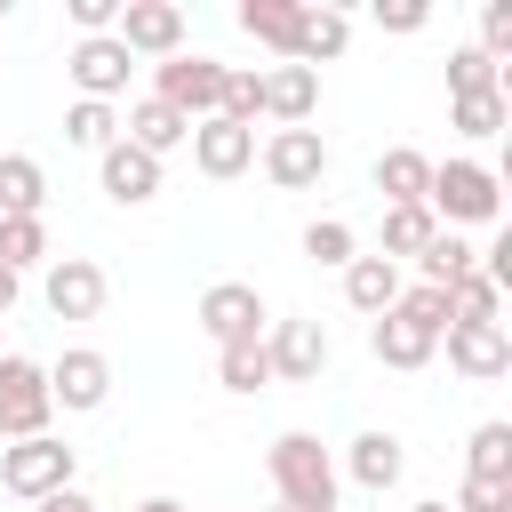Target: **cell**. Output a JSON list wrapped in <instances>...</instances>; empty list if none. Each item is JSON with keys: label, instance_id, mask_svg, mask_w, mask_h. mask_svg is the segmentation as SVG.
<instances>
[{"label": "cell", "instance_id": "6da1fadb", "mask_svg": "<svg viewBox=\"0 0 512 512\" xmlns=\"http://www.w3.org/2000/svg\"><path fill=\"white\" fill-rule=\"evenodd\" d=\"M264 472H272V488H280L288 512H336L344 472H336V456L320 448V432H280V440L264 448Z\"/></svg>", "mask_w": 512, "mask_h": 512}, {"label": "cell", "instance_id": "7a4b0ae2", "mask_svg": "<svg viewBox=\"0 0 512 512\" xmlns=\"http://www.w3.org/2000/svg\"><path fill=\"white\" fill-rule=\"evenodd\" d=\"M424 208H432L440 232H456V224H496V216H504V176H496L488 160H432Z\"/></svg>", "mask_w": 512, "mask_h": 512}, {"label": "cell", "instance_id": "3957f363", "mask_svg": "<svg viewBox=\"0 0 512 512\" xmlns=\"http://www.w3.org/2000/svg\"><path fill=\"white\" fill-rule=\"evenodd\" d=\"M72 472H80V448H64L56 432H40V440H8V448H0V488L24 496V504L72 488Z\"/></svg>", "mask_w": 512, "mask_h": 512}, {"label": "cell", "instance_id": "277c9868", "mask_svg": "<svg viewBox=\"0 0 512 512\" xmlns=\"http://www.w3.org/2000/svg\"><path fill=\"white\" fill-rule=\"evenodd\" d=\"M224 72H232V64H216V56H192V48H176V56H160V64H152V96H160L168 112H184V120H216Z\"/></svg>", "mask_w": 512, "mask_h": 512}, {"label": "cell", "instance_id": "5b68a950", "mask_svg": "<svg viewBox=\"0 0 512 512\" xmlns=\"http://www.w3.org/2000/svg\"><path fill=\"white\" fill-rule=\"evenodd\" d=\"M56 416L48 400V368L24 360V352H0V440H40Z\"/></svg>", "mask_w": 512, "mask_h": 512}, {"label": "cell", "instance_id": "8992f818", "mask_svg": "<svg viewBox=\"0 0 512 512\" xmlns=\"http://www.w3.org/2000/svg\"><path fill=\"white\" fill-rule=\"evenodd\" d=\"M192 320H200V328H208V344L224 352V344H256L272 312H264V296H256L248 280H216V288H200Z\"/></svg>", "mask_w": 512, "mask_h": 512}, {"label": "cell", "instance_id": "52a82bcc", "mask_svg": "<svg viewBox=\"0 0 512 512\" xmlns=\"http://www.w3.org/2000/svg\"><path fill=\"white\" fill-rule=\"evenodd\" d=\"M104 296H112V280H104V264H96V256H48L40 304H48L56 320H96V312H104Z\"/></svg>", "mask_w": 512, "mask_h": 512}, {"label": "cell", "instance_id": "ba28073f", "mask_svg": "<svg viewBox=\"0 0 512 512\" xmlns=\"http://www.w3.org/2000/svg\"><path fill=\"white\" fill-rule=\"evenodd\" d=\"M256 160H264V176H272L280 192H312V184L328 176V144H320V128H272V136L256 144Z\"/></svg>", "mask_w": 512, "mask_h": 512}, {"label": "cell", "instance_id": "9c48e42d", "mask_svg": "<svg viewBox=\"0 0 512 512\" xmlns=\"http://www.w3.org/2000/svg\"><path fill=\"white\" fill-rule=\"evenodd\" d=\"M48 400H56V408H72V416H96V408L112 400V360H104L96 344L56 352V368H48Z\"/></svg>", "mask_w": 512, "mask_h": 512}, {"label": "cell", "instance_id": "30bf717a", "mask_svg": "<svg viewBox=\"0 0 512 512\" xmlns=\"http://www.w3.org/2000/svg\"><path fill=\"white\" fill-rule=\"evenodd\" d=\"M112 40L128 48V56H176L184 48V8L176 0H120V24H112Z\"/></svg>", "mask_w": 512, "mask_h": 512}, {"label": "cell", "instance_id": "8fae6325", "mask_svg": "<svg viewBox=\"0 0 512 512\" xmlns=\"http://www.w3.org/2000/svg\"><path fill=\"white\" fill-rule=\"evenodd\" d=\"M328 328L320 320H272V336H264V360H272V384H312L320 368H328Z\"/></svg>", "mask_w": 512, "mask_h": 512}, {"label": "cell", "instance_id": "7c38bea8", "mask_svg": "<svg viewBox=\"0 0 512 512\" xmlns=\"http://www.w3.org/2000/svg\"><path fill=\"white\" fill-rule=\"evenodd\" d=\"M128 48L112 40V32H96V40H72V56H64V72H72V88L88 96V104H112L120 88H128Z\"/></svg>", "mask_w": 512, "mask_h": 512}, {"label": "cell", "instance_id": "4fadbf2b", "mask_svg": "<svg viewBox=\"0 0 512 512\" xmlns=\"http://www.w3.org/2000/svg\"><path fill=\"white\" fill-rule=\"evenodd\" d=\"M192 168L216 176V184L248 176V168H256V128H232L224 112H216V120H192Z\"/></svg>", "mask_w": 512, "mask_h": 512}, {"label": "cell", "instance_id": "5bb4252c", "mask_svg": "<svg viewBox=\"0 0 512 512\" xmlns=\"http://www.w3.org/2000/svg\"><path fill=\"white\" fill-rule=\"evenodd\" d=\"M96 176H104V200H120V208H144V200H160V176H168V168L120 136V144H104V152H96Z\"/></svg>", "mask_w": 512, "mask_h": 512}, {"label": "cell", "instance_id": "9a60e30c", "mask_svg": "<svg viewBox=\"0 0 512 512\" xmlns=\"http://www.w3.org/2000/svg\"><path fill=\"white\" fill-rule=\"evenodd\" d=\"M440 336H448V368L472 376V384H496L512 368V328L504 320L496 328H440Z\"/></svg>", "mask_w": 512, "mask_h": 512}, {"label": "cell", "instance_id": "2e32d148", "mask_svg": "<svg viewBox=\"0 0 512 512\" xmlns=\"http://www.w3.org/2000/svg\"><path fill=\"white\" fill-rule=\"evenodd\" d=\"M312 112H320V72L272 64V72H264V120H272V128H312Z\"/></svg>", "mask_w": 512, "mask_h": 512}, {"label": "cell", "instance_id": "e0dca14e", "mask_svg": "<svg viewBox=\"0 0 512 512\" xmlns=\"http://www.w3.org/2000/svg\"><path fill=\"white\" fill-rule=\"evenodd\" d=\"M344 40H352V16H344V8H320V0H304V16H296V48H288V64H304V72H320V64H336V56H344Z\"/></svg>", "mask_w": 512, "mask_h": 512}, {"label": "cell", "instance_id": "ac0fdd59", "mask_svg": "<svg viewBox=\"0 0 512 512\" xmlns=\"http://www.w3.org/2000/svg\"><path fill=\"white\" fill-rule=\"evenodd\" d=\"M120 136H128L136 152H152V160H168L176 144H192V120H184V112H168L160 96H136V104H128V120H120Z\"/></svg>", "mask_w": 512, "mask_h": 512}, {"label": "cell", "instance_id": "d6986e66", "mask_svg": "<svg viewBox=\"0 0 512 512\" xmlns=\"http://www.w3.org/2000/svg\"><path fill=\"white\" fill-rule=\"evenodd\" d=\"M344 472H352L368 496L400 488V472H408V448H400V432H360V440L344 448Z\"/></svg>", "mask_w": 512, "mask_h": 512}, {"label": "cell", "instance_id": "ffe728a7", "mask_svg": "<svg viewBox=\"0 0 512 512\" xmlns=\"http://www.w3.org/2000/svg\"><path fill=\"white\" fill-rule=\"evenodd\" d=\"M368 352H376L384 368H400V376H408V368H424V360L440 352V336H432V328H416V320H400V312H376Z\"/></svg>", "mask_w": 512, "mask_h": 512}, {"label": "cell", "instance_id": "44dd1931", "mask_svg": "<svg viewBox=\"0 0 512 512\" xmlns=\"http://www.w3.org/2000/svg\"><path fill=\"white\" fill-rule=\"evenodd\" d=\"M424 184H432V160H424L416 144L376 152V192H384V208H424Z\"/></svg>", "mask_w": 512, "mask_h": 512}, {"label": "cell", "instance_id": "7402d4cb", "mask_svg": "<svg viewBox=\"0 0 512 512\" xmlns=\"http://www.w3.org/2000/svg\"><path fill=\"white\" fill-rule=\"evenodd\" d=\"M344 304L368 312V320L392 312V304H400V264H384V256H352V264H344Z\"/></svg>", "mask_w": 512, "mask_h": 512}, {"label": "cell", "instance_id": "603a6c76", "mask_svg": "<svg viewBox=\"0 0 512 512\" xmlns=\"http://www.w3.org/2000/svg\"><path fill=\"white\" fill-rule=\"evenodd\" d=\"M296 16H304V0H240V32H248L256 48H272L280 64H288V48H296Z\"/></svg>", "mask_w": 512, "mask_h": 512}, {"label": "cell", "instance_id": "cb8c5ba5", "mask_svg": "<svg viewBox=\"0 0 512 512\" xmlns=\"http://www.w3.org/2000/svg\"><path fill=\"white\" fill-rule=\"evenodd\" d=\"M48 208V168L32 152H0V216H40Z\"/></svg>", "mask_w": 512, "mask_h": 512}, {"label": "cell", "instance_id": "d4e9b609", "mask_svg": "<svg viewBox=\"0 0 512 512\" xmlns=\"http://www.w3.org/2000/svg\"><path fill=\"white\" fill-rule=\"evenodd\" d=\"M504 120H512V96H504V88H480V96H448V128H456V136H472V144L504 136Z\"/></svg>", "mask_w": 512, "mask_h": 512}, {"label": "cell", "instance_id": "484cf974", "mask_svg": "<svg viewBox=\"0 0 512 512\" xmlns=\"http://www.w3.org/2000/svg\"><path fill=\"white\" fill-rule=\"evenodd\" d=\"M416 272H424V288H456L464 272H480V248H472L464 232H432L424 256H416Z\"/></svg>", "mask_w": 512, "mask_h": 512}, {"label": "cell", "instance_id": "4316f807", "mask_svg": "<svg viewBox=\"0 0 512 512\" xmlns=\"http://www.w3.org/2000/svg\"><path fill=\"white\" fill-rule=\"evenodd\" d=\"M496 320H504V288L488 272H464L448 288V328H496Z\"/></svg>", "mask_w": 512, "mask_h": 512}, {"label": "cell", "instance_id": "83f0119b", "mask_svg": "<svg viewBox=\"0 0 512 512\" xmlns=\"http://www.w3.org/2000/svg\"><path fill=\"white\" fill-rule=\"evenodd\" d=\"M464 480H512V424H504V416L472 424V440H464Z\"/></svg>", "mask_w": 512, "mask_h": 512}, {"label": "cell", "instance_id": "f1b7e54d", "mask_svg": "<svg viewBox=\"0 0 512 512\" xmlns=\"http://www.w3.org/2000/svg\"><path fill=\"white\" fill-rule=\"evenodd\" d=\"M64 144H80V152H104V144H120V112H112V104H88V96H72V104H64Z\"/></svg>", "mask_w": 512, "mask_h": 512}, {"label": "cell", "instance_id": "f546056e", "mask_svg": "<svg viewBox=\"0 0 512 512\" xmlns=\"http://www.w3.org/2000/svg\"><path fill=\"white\" fill-rule=\"evenodd\" d=\"M216 384H224V392H240V400H248V392H264V384H272L264 336H256V344H224V352H216Z\"/></svg>", "mask_w": 512, "mask_h": 512}, {"label": "cell", "instance_id": "4dcf8cb0", "mask_svg": "<svg viewBox=\"0 0 512 512\" xmlns=\"http://www.w3.org/2000/svg\"><path fill=\"white\" fill-rule=\"evenodd\" d=\"M440 224H432V208H384V264H400V256H424V240H432Z\"/></svg>", "mask_w": 512, "mask_h": 512}, {"label": "cell", "instance_id": "1f68e13d", "mask_svg": "<svg viewBox=\"0 0 512 512\" xmlns=\"http://www.w3.org/2000/svg\"><path fill=\"white\" fill-rule=\"evenodd\" d=\"M0 264L24 280V264H48V224L40 216H0Z\"/></svg>", "mask_w": 512, "mask_h": 512}, {"label": "cell", "instance_id": "d6a6232c", "mask_svg": "<svg viewBox=\"0 0 512 512\" xmlns=\"http://www.w3.org/2000/svg\"><path fill=\"white\" fill-rule=\"evenodd\" d=\"M216 112H224L232 128H256V120H264V72H240V64H232V72H224Z\"/></svg>", "mask_w": 512, "mask_h": 512}, {"label": "cell", "instance_id": "836d02e7", "mask_svg": "<svg viewBox=\"0 0 512 512\" xmlns=\"http://www.w3.org/2000/svg\"><path fill=\"white\" fill-rule=\"evenodd\" d=\"M304 256L344 272V264L360 256V240H352V224H344V216H312V224H304Z\"/></svg>", "mask_w": 512, "mask_h": 512}, {"label": "cell", "instance_id": "e575fe53", "mask_svg": "<svg viewBox=\"0 0 512 512\" xmlns=\"http://www.w3.org/2000/svg\"><path fill=\"white\" fill-rule=\"evenodd\" d=\"M392 312L440 336V328H448V288H424V280H416V288H400V304H392Z\"/></svg>", "mask_w": 512, "mask_h": 512}, {"label": "cell", "instance_id": "d590c367", "mask_svg": "<svg viewBox=\"0 0 512 512\" xmlns=\"http://www.w3.org/2000/svg\"><path fill=\"white\" fill-rule=\"evenodd\" d=\"M472 48H480L488 64L512 56V0H488V8H480V40H472Z\"/></svg>", "mask_w": 512, "mask_h": 512}, {"label": "cell", "instance_id": "8d00e7d4", "mask_svg": "<svg viewBox=\"0 0 512 512\" xmlns=\"http://www.w3.org/2000/svg\"><path fill=\"white\" fill-rule=\"evenodd\" d=\"M448 512H512V480H456Z\"/></svg>", "mask_w": 512, "mask_h": 512}, {"label": "cell", "instance_id": "74e56055", "mask_svg": "<svg viewBox=\"0 0 512 512\" xmlns=\"http://www.w3.org/2000/svg\"><path fill=\"white\" fill-rule=\"evenodd\" d=\"M64 16H72V32H80V40H96V32H112V24H120V0H64Z\"/></svg>", "mask_w": 512, "mask_h": 512}, {"label": "cell", "instance_id": "f35d334b", "mask_svg": "<svg viewBox=\"0 0 512 512\" xmlns=\"http://www.w3.org/2000/svg\"><path fill=\"white\" fill-rule=\"evenodd\" d=\"M376 24H384V32H424L432 8H424V0H376Z\"/></svg>", "mask_w": 512, "mask_h": 512}, {"label": "cell", "instance_id": "ab89813d", "mask_svg": "<svg viewBox=\"0 0 512 512\" xmlns=\"http://www.w3.org/2000/svg\"><path fill=\"white\" fill-rule=\"evenodd\" d=\"M32 512H96V504H88V488H80V480H72V488H56V496H40V504H32Z\"/></svg>", "mask_w": 512, "mask_h": 512}, {"label": "cell", "instance_id": "60d3db41", "mask_svg": "<svg viewBox=\"0 0 512 512\" xmlns=\"http://www.w3.org/2000/svg\"><path fill=\"white\" fill-rule=\"evenodd\" d=\"M16 296H24V280H16V272H8V264H0V320H8V312H16Z\"/></svg>", "mask_w": 512, "mask_h": 512}, {"label": "cell", "instance_id": "b9f144b4", "mask_svg": "<svg viewBox=\"0 0 512 512\" xmlns=\"http://www.w3.org/2000/svg\"><path fill=\"white\" fill-rule=\"evenodd\" d=\"M128 512H184L176 496H144V504H128Z\"/></svg>", "mask_w": 512, "mask_h": 512}, {"label": "cell", "instance_id": "7bdbcfd3", "mask_svg": "<svg viewBox=\"0 0 512 512\" xmlns=\"http://www.w3.org/2000/svg\"><path fill=\"white\" fill-rule=\"evenodd\" d=\"M408 512H448V496H424V504H408Z\"/></svg>", "mask_w": 512, "mask_h": 512}, {"label": "cell", "instance_id": "ee69618b", "mask_svg": "<svg viewBox=\"0 0 512 512\" xmlns=\"http://www.w3.org/2000/svg\"><path fill=\"white\" fill-rule=\"evenodd\" d=\"M272 512H288V504H272Z\"/></svg>", "mask_w": 512, "mask_h": 512}]
</instances>
